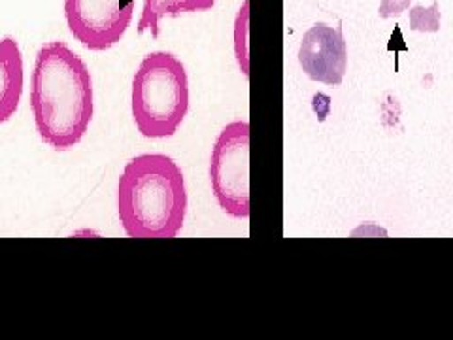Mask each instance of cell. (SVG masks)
<instances>
[{
    "label": "cell",
    "mask_w": 453,
    "mask_h": 340,
    "mask_svg": "<svg viewBox=\"0 0 453 340\" xmlns=\"http://www.w3.org/2000/svg\"><path fill=\"white\" fill-rule=\"evenodd\" d=\"M303 73L323 85H340L348 70V44L340 27L327 23L311 25L299 48Z\"/></svg>",
    "instance_id": "8992f818"
},
{
    "label": "cell",
    "mask_w": 453,
    "mask_h": 340,
    "mask_svg": "<svg viewBox=\"0 0 453 340\" xmlns=\"http://www.w3.org/2000/svg\"><path fill=\"white\" fill-rule=\"evenodd\" d=\"M70 33L91 51H106L121 42L129 28L136 0H65Z\"/></svg>",
    "instance_id": "5b68a950"
},
{
    "label": "cell",
    "mask_w": 453,
    "mask_h": 340,
    "mask_svg": "<svg viewBox=\"0 0 453 340\" xmlns=\"http://www.w3.org/2000/svg\"><path fill=\"white\" fill-rule=\"evenodd\" d=\"M250 3L242 4V8L238 10V16L234 21V53H236V61L242 74H250V59H248V18H250Z\"/></svg>",
    "instance_id": "9c48e42d"
},
{
    "label": "cell",
    "mask_w": 453,
    "mask_h": 340,
    "mask_svg": "<svg viewBox=\"0 0 453 340\" xmlns=\"http://www.w3.org/2000/svg\"><path fill=\"white\" fill-rule=\"evenodd\" d=\"M410 4H412V0H381L378 6V16L381 19L399 18L401 13H404L408 10Z\"/></svg>",
    "instance_id": "8fae6325"
},
{
    "label": "cell",
    "mask_w": 453,
    "mask_h": 340,
    "mask_svg": "<svg viewBox=\"0 0 453 340\" xmlns=\"http://www.w3.org/2000/svg\"><path fill=\"white\" fill-rule=\"evenodd\" d=\"M31 108L42 142L57 151L74 148L88 133L95 113L91 73L65 42L55 40L40 48Z\"/></svg>",
    "instance_id": "6da1fadb"
},
{
    "label": "cell",
    "mask_w": 453,
    "mask_h": 340,
    "mask_svg": "<svg viewBox=\"0 0 453 340\" xmlns=\"http://www.w3.org/2000/svg\"><path fill=\"white\" fill-rule=\"evenodd\" d=\"M131 110L144 138L174 136L189 112L186 65L168 51L146 55L133 78Z\"/></svg>",
    "instance_id": "3957f363"
},
{
    "label": "cell",
    "mask_w": 453,
    "mask_h": 340,
    "mask_svg": "<svg viewBox=\"0 0 453 340\" xmlns=\"http://www.w3.org/2000/svg\"><path fill=\"white\" fill-rule=\"evenodd\" d=\"M118 214L129 238H176L188 214L186 178L178 163L165 153L133 158L119 176Z\"/></svg>",
    "instance_id": "7a4b0ae2"
},
{
    "label": "cell",
    "mask_w": 453,
    "mask_h": 340,
    "mask_svg": "<svg viewBox=\"0 0 453 340\" xmlns=\"http://www.w3.org/2000/svg\"><path fill=\"white\" fill-rule=\"evenodd\" d=\"M410 28L419 33L441 31V8H438V3H433L429 8L414 6L410 10Z\"/></svg>",
    "instance_id": "30bf717a"
},
{
    "label": "cell",
    "mask_w": 453,
    "mask_h": 340,
    "mask_svg": "<svg viewBox=\"0 0 453 340\" xmlns=\"http://www.w3.org/2000/svg\"><path fill=\"white\" fill-rule=\"evenodd\" d=\"M216 0H144L138 19V33H150L153 38L161 36V21L165 18H178L181 13L208 12Z\"/></svg>",
    "instance_id": "ba28073f"
},
{
    "label": "cell",
    "mask_w": 453,
    "mask_h": 340,
    "mask_svg": "<svg viewBox=\"0 0 453 340\" xmlns=\"http://www.w3.org/2000/svg\"><path fill=\"white\" fill-rule=\"evenodd\" d=\"M25 68L16 38H0V123L10 121L23 97Z\"/></svg>",
    "instance_id": "52a82bcc"
},
{
    "label": "cell",
    "mask_w": 453,
    "mask_h": 340,
    "mask_svg": "<svg viewBox=\"0 0 453 340\" xmlns=\"http://www.w3.org/2000/svg\"><path fill=\"white\" fill-rule=\"evenodd\" d=\"M210 182L219 208L236 220L250 218V123L233 121L216 138Z\"/></svg>",
    "instance_id": "277c9868"
}]
</instances>
